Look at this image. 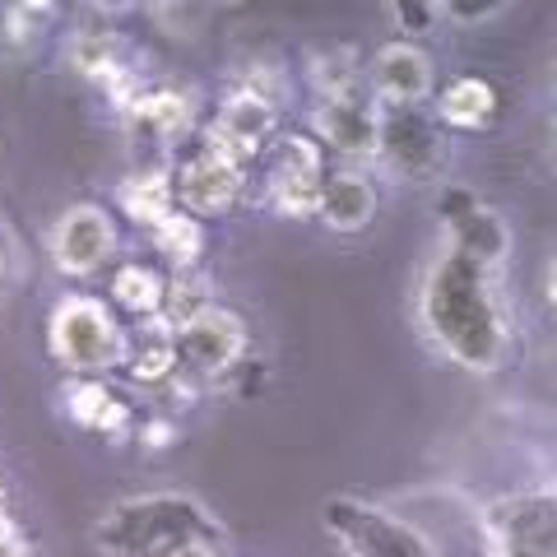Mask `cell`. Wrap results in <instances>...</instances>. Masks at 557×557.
Returning <instances> with one entry per match:
<instances>
[{
	"label": "cell",
	"instance_id": "1",
	"mask_svg": "<svg viewBox=\"0 0 557 557\" xmlns=\"http://www.w3.org/2000/svg\"><path fill=\"white\" fill-rule=\"evenodd\" d=\"M418 321L442 354L469 372H497L511 354V311L497 298L493 270L442 251L418 288Z\"/></svg>",
	"mask_w": 557,
	"mask_h": 557
},
{
	"label": "cell",
	"instance_id": "2",
	"mask_svg": "<svg viewBox=\"0 0 557 557\" xmlns=\"http://www.w3.org/2000/svg\"><path fill=\"white\" fill-rule=\"evenodd\" d=\"M214 516L186 493L121 497L94 520V544L108 557H168L186 544H214Z\"/></svg>",
	"mask_w": 557,
	"mask_h": 557
},
{
	"label": "cell",
	"instance_id": "3",
	"mask_svg": "<svg viewBox=\"0 0 557 557\" xmlns=\"http://www.w3.org/2000/svg\"><path fill=\"white\" fill-rule=\"evenodd\" d=\"M126 335L131 330L121 325V317L102 298H94V293H65V298L51 302L47 354L70 376H102L121 368Z\"/></svg>",
	"mask_w": 557,
	"mask_h": 557
},
{
	"label": "cell",
	"instance_id": "4",
	"mask_svg": "<svg viewBox=\"0 0 557 557\" xmlns=\"http://www.w3.org/2000/svg\"><path fill=\"white\" fill-rule=\"evenodd\" d=\"M321 520L344 557H442L418 525L362 497H330Z\"/></svg>",
	"mask_w": 557,
	"mask_h": 557
},
{
	"label": "cell",
	"instance_id": "5",
	"mask_svg": "<svg viewBox=\"0 0 557 557\" xmlns=\"http://www.w3.org/2000/svg\"><path fill=\"white\" fill-rule=\"evenodd\" d=\"M483 557H557L553 493H507L479 511Z\"/></svg>",
	"mask_w": 557,
	"mask_h": 557
},
{
	"label": "cell",
	"instance_id": "6",
	"mask_svg": "<svg viewBox=\"0 0 557 557\" xmlns=\"http://www.w3.org/2000/svg\"><path fill=\"white\" fill-rule=\"evenodd\" d=\"M265 200L284 219H311L325 182V149L307 131H278L265 145Z\"/></svg>",
	"mask_w": 557,
	"mask_h": 557
},
{
	"label": "cell",
	"instance_id": "7",
	"mask_svg": "<svg viewBox=\"0 0 557 557\" xmlns=\"http://www.w3.org/2000/svg\"><path fill=\"white\" fill-rule=\"evenodd\" d=\"M278 135V108L251 89H228L219 98L214 116L196 131V149L214 153V159L251 172V163L265 153V145Z\"/></svg>",
	"mask_w": 557,
	"mask_h": 557
},
{
	"label": "cell",
	"instance_id": "8",
	"mask_svg": "<svg viewBox=\"0 0 557 557\" xmlns=\"http://www.w3.org/2000/svg\"><path fill=\"white\" fill-rule=\"evenodd\" d=\"M172 348H177L182 376L223 381L228 372H237V362H247L251 335H247V321L233 307L209 302L200 317H190L186 325L172 330Z\"/></svg>",
	"mask_w": 557,
	"mask_h": 557
},
{
	"label": "cell",
	"instance_id": "9",
	"mask_svg": "<svg viewBox=\"0 0 557 557\" xmlns=\"http://www.w3.org/2000/svg\"><path fill=\"white\" fill-rule=\"evenodd\" d=\"M376 159L405 182H432L446 163V131L428 108H381Z\"/></svg>",
	"mask_w": 557,
	"mask_h": 557
},
{
	"label": "cell",
	"instance_id": "10",
	"mask_svg": "<svg viewBox=\"0 0 557 557\" xmlns=\"http://www.w3.org/2000/svg\"><path fill=\"white\" fill-rule=\"evenodd\" d=\"M437 219L450 237L446 251H456L465 260H474L483 270H497L511 251V228L493 205H483L469 186H442L437 196Z\"/></svg>",
	"mask_w": 557,
	"mask_h": 557
},
{
	"label": "cell",
	"instance_id": "11",
	"mask_svg": "<svg viewBox=\"0 0 557 557\" xmlns=\"http://www.w3.org/2000/svg\"><path fill=\"white\" fill-rule=\"evenodd\" d=\"M172 196H177V209L200 223L228 219L233 209L247 200V172L214 159L205 149H190L186 159L172 168Z\"/></svg>",
	"mask_w": 557,
	"mask_h": 557
},
{
	"label": "cell",
	"instance_id": "12",
	"mask_svg": "<svg viewBox=\"0 0 557 557\" xmlns=\"http://www.w3.org/2000/svg\"><path fill=\"white\" fill-rule=\"evenodd\" d=\"M51 265L65 278H89L116 251V223L102 205H70L47 233Z\"/></svg>",
	"mask_w": 557,
	"mask_h": 557
},
{
	"label": "cell",
	"instance_id": "13",
	"mask_svg": "<svg viewBox=\"0 0 557 557\" xmlns=\"http://www.w3.org/2000/svg\"><path fill=\"white\" fill-rule=\"evenodd\" d=\"M432 84H437V70L432 57L409 38H395L386 47L372 51L368 61V98L376 108H423L432 98Z\"/></svg>",
	"mask_w": 557,
	"mask_h": 557
},
{
	"label": "cell",
	"instance_id": "14",
	"mask_svg": "<svg viewBox=\"0 0 557 557\" xmlns=\"http://www.w3.org/2000/svg\"><path fill=\"white\" fill-rule=\"evenodd\" d=\"M121 112H126V131L135 145L172 149L196 131V98L182 84H145Z\"/></svg>",
	"mask_w": 557,
	"mask_h": 557
},
{
	"label": "cell",
	"instance_id": "15",
	"mask_svg": "<svg viewBox=\"0 0 557 557\" xmlns=\"http://www.w3.org/2000/svg\"><path fill=\"white\" fill-rule=\"evenodd\" d=\"M376 102L368 94H344V98H325L311 112V139L321 149H335L339 159L368 163L376 159Z\"/></svg>",
	"mask_w": 557,
	"mask_h": 557
},
{
	"label": "cell",
	"instance_id": "16",
	"mask_svg": "<svg viewBox=\"0 0 557 557\" xmlns=\"http://www.w3.org/2000/svg\"><path fill=\"white\" fill-rule=\"evenodd\" d=\"M61 409L75 428L98 432V437H131L135 432L131 399L102 376H70L65 395H61Z\"/></svg>",
	"mask_w": 557,
	"mask_h": 557
},
{
	"label": "cell",
	"instance_id": "17",
	"mask_svg": "<svg viewBox=\"0 0 557 557\" xmlns=\"http://www.w3.org/2000/svg\"><path fill=\"white\" fill-rule=\"evenodd\" d=\"M376 205H381L376 182L362 168H335V172H325L317 214H321V223H325L330 233H362L376 219Z\"/></svg>",
	"mask_w": 557,
	"mask_h": 557
},
{
	"label": "cell",
	"instance_id": "18",
	"mask_svg": "<svg viewBox=\"0 0 557 557\" xmlns=\"http://www.w3.org/2000/svg\"><path fill=\"white\" fill-rule=\"evenodd\" d=\"M121 372H126L135 386L159 391L177 376V348H172V330L163 321H139L135 335H126V358H121Z\"/></svg>",
	"mask_w": 557,
	"mask_h": 557
},
{
	"label": "cell",
	"instance_id": "19",
	"mask_svg": "<svg viewBox=\"0 0 557 557\" xmlns=\"http://www.w3.org/2000/svg\"><path fill=\"white\" fill-rule=\"evenodd\" d=\"M116 205L131 223H139V228L163 223L172 209H177V196H172V168L149 163V168L126 172V177L116 182Z\"/></svg>",
	"mask_w": 557,
	"mask_h": 557
},
{
	"label": "cell",
	"instance_id": "20",
	"mask_svg": "<svg viewBox=\"0 0 557 557\" xmlns=\"http://www.w3.org/2000/svg\"><path fill=\"white\" fill-rule=\"evenodd\" d=\"M497 89L479 75H460L450 79L446 89L437 94V108H432V116H437V126L446 131H483L497 121Z\"/></svg>",
	"mask_w": 557,
	"mask_h": 557
},
{
	"label": "cell",
	"instance_id": "21",
	"mask_svg": "<svg viewBox=\"0 0 557 557\" xmlns=\"http://www.w3.org/2000/svg\"><path fill=\"white\" fill-rule=\"evenodd\" d=\"M163 288H168V270L145 265V260H126L108 284V298H112L108 307L126 311V317H135V321H159Z\"/></svg>",
	"mask_w": 557,
	"mask_h": 557
},
{
	"label": "cell",
	"instance_id": "22",
	"mask_svg": "<svg viewBox=\"0 0 557 557\" xmlns=\"http://www.w3.org/2000/svg\"><path fill=\"white\" fill-rule=\"evenodd\" d=\"M149 242H153V251H159V260L168 265V274L200 270V260H205V223L182 214V209H172L163 223H153Z\"/></svg>",
	"mask_w": 557,
	"mask_h": 557
},
{
	"label": "cell",
	"instance_id": "23",
	"mask_svg": "<svg viewBox=\"0 0 557 557\" xmlns=\"http://www.w3.org/2000/svg\"><path fill=\"white\" fill-rule=\"evenodd\" d=\"M214 302V278L205 270H182V274H168V288H163V307H159V321L168 330L186 325L190 317H200V311Z\"/></svg>",
	"mask_w": 557,
	"mask_h": 557
},
{
	"label": "cell",
	"instance_id": "24",
	"mask_svg": "<svg viewBox=\"0 0 557 557\" xmlns=\"http://www.w3.org/2000/svg\"><path fill=\"white\" fill-rule=\"evenodd\" d=\"M358 61L348 47H311L307 57V79L311 89H317V98H344V94H358Z\"/></svg>",
	"mask_w": 557,
	"mask_h": 557
},
{
	"label": "cell",
	"instance_id": "25",
	"mask_svg": "<svg viewBox=\"0 0 557 557\" xmlns=\"http://www.w3.org/2000/svg\"><path fill=\"white\" fill-rule=\"evenodd\" d=\"M51 14H57V5H47V0H28V5L14 0V5L0 10V38L14 51H33L42 33L51 28Z\"/></svg>",
	"mask_w": 557,
	"mask_h": 557
},
{
	"label": "cell",
	"instance_id": "26",
	"mask_svg": "<svg viewBox=\"0 0 557 557\" xmlns=\"http://www.w3.org/2000/svg\"><path fill=\"white\" fill-rule=\"evenodd\" d=\"M386 14L409 33V42L423 38V33H432V28L442 24V14H437V5H432V0H391Z\"/></svg>",
	"mask_w": 557,
	"mask_h": 557
},
{
	"label": "cell",
	"instance_id": "27",
	"mask_svg": "<svg viewBox=\"0 0 557 557\" xmlns=\"http://www.w3.org/2000/svg\"><path fill=\"white\" fill-rule=\"evenodd\" d=\"M502 10H507V0H487V5H465V0H446V5H437L442 20H446V24H456V28L487 24V20H497Z\"/></svg>",
	"mask_w": 557,
	"mask_h": 557
},
{
	"label": "cell",
	"instance_id": "28",
	"mask_svg": "<svg viewBox=\"0 0 557 557\" xmlns=\"http://www.w3.org/2000/svg\"><path fill=\"white\" fill-rule=\"evenodd\" d=\"M135 442H145V446H172L182 437L177 432V423H172V418H149V423H139L135 432H131Z\"/></svg>",
	"mask_w": 557,
	"mask_h": 557
},
{
	"label": "cell",
	"instance_id": "29",
	"mask_svg": "<svg viewBox=\"0 0 557 557\" xmlns=\"http://www.w3.org/2000/svg\"><path fill=\"white\" fill-rule=\"evenodd\" d=\"M0 557H33V548H28L24 530H14L10 539H0Z\"/></svg>",
	"mask_w": 557,
	"mask_h": 557
},
{
	"label": "cell",
	"instance_id": "30",
	"mask_svg": "<svg viewBox=\"0 0 557 557\" xmlns=\"http://www.w3.org/2000/svg\"><path fill=\"white\" fill-rule=\"evenodd\" d=\"M168 557H223L214 544H186V548H177V553H168Z\"/></svg>",
	"mask_w": 557,
	"mask_h": 557
},
{
	"label": "cell",
	"instance_id": "31",
	"mask_svg": "<svg viewBox=\"0 0 557 557\" xmlns=\"http://www.w3.org/2000/svg\"><path fill=\"white\" fill-rule=\"evenodd\" d=\"M14 530H20V525H14V516H10V502H5V487H0V539H10Z\"/></svg>",
	"mask_w": 557,
	"mask_h": 557
}]
</instances>
